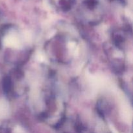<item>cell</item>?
<instances>
[{"label": "cell", "instance_id": "1", "mask_svg": "<svg viewBox=\"0 0 133 133\" xmlns=\"http://www.w3.org/2000/svg\"><path fill=\"white\" fill-rule=\"evenodd\" d=\"M75 40L66 35H57L48 42L46 50L52 60L63 64L70 63L74 58Z\"/></svg>", "mask_w": 133, "mask_h": 133}, {"label": "cell", "instance_id": "2", "mask_svg": "<svg viewBox=\"0 0 133 133\" xmlns=\"http://www.w3.org/2000/svg\"><path fill=\"white\" fill-rule=\"evenodd\" d=\"M82 10L81 14L82 20L90 25H97L102 19V12L97 0H86Z\"/></svg>", "mask_w": 133, "mask_h": 133}]
</instances>
